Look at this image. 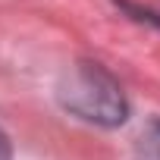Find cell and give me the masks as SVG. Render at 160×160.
<instances>
[{
  "label": "cell",
  "mask_w": 160,
  "mask_h": 160,
  "mask_svg": "<svg viewBox=\"0 0 160 160\" xmlns=\"http://www.w3.org/2000/svg\"><path fill=\"white\" fill-rule=\"evenodd\" d=\"M60 104L94 126H119L129 116V101L119 82L98 63H75L60 78Z\"/></svg>",
  "instance_id": "6da1fadb"
},
{
  "label": "cell",
  "mask_w": 160,
  "mask_h": 160,
  "mask_svg": "<svg viewBox=\"0 0 160 160\" xmlns=\"http://www.w3.org/2000/svg\"><path fill=\"white\" fill-rule=\"evenodd\" d=\"M141 160H160V119L151 122L141 135Z\"/></svg>",
  "instance_id": "7a4b0ae2"
},
{
  "label": "cell",
  "mask_w": 160,
  "mask_h": 160,
  "mask_svg": "<svg viewBox=\"0 0 160 160\" xmlns=\"http://www.w3.org/2000/svg\"><path fill=\"white\" fill-rule=\"evenodd\" d=\"M0 160H13V148H10V138L3 135V129H0Z\"/></svg>",
  "instance_id": "3957f363"
}]
</instances>
